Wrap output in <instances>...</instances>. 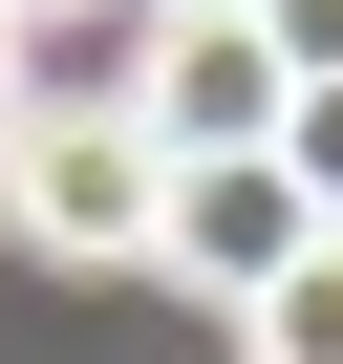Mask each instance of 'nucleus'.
Wrapping results in <instances>:
<instances>
[{"mask_svg":"<svg viewBox=\"0 0 343 364\" xmlns=\"http://www.w3.org/2000/svg\"><path fill=\"white\" fill-rule=\"evenodd\" d=\"M300 236H322V215L279 193V150H258V171H172V257H150V279H194V300L236 321V300H258V279H279Z\"/></svg>","mask_w":343,"mask_h":364,"instance_id":"3","label":"nucleus"},{"mask_svg":"<svg viewBox=\"0 0 343 364\" xmlns=\"http://www.w3.org/2000/svg\"><path fill=\"white\" fill-rule=\"evenodd\" d=\"M236 364H343V236H300V257L236 300Z\"/></svg>","mask_w":343,"mask_h":364,"instance_id":"4","label":"nucleus"},{"mask_svg":"<svg viewBox=\"0 0 343 364\" xmlns=\"http://www.w3.org/2000/svg\"><path fill=\"white\" fill-rule=\"evenodd\" d=\"M279 193L343 236V86H300V107H279Z\"/></svg>","mask_w":343,"mask_h":364,"instance_id":"5","label":"nucleus"},{"mask_svg":"<svg viewBox=\"0 0 343 364\" xmlns=\"http://www.w3.org/2000/svg\"><path fill=\"white\" fill-rule=\"evenodd\" d=\"M236 22L279 43V86H343V0H236Z\"/></svg>","mask_w":343,"mask_h":364,"instance_id":"6","label":"nucleus"},{"mask_svg":"<svg viewBox=\"0 0 343 364\" xmlns=\"http://www.w3.org/2000/svg\"><path fill=\"white\" fill-rule=\"evenodd\" d=\"M0 22H22V43H43V22H86V0H0Z\"/></svg>","mask_w":343,"mask_h":364,"instance_id":"8","label":"nucleus"},{"mask_svg":"<svg viewBox=\"0 0 343 364\" xmlns=\"http://www.w3.org/2000/svg\"><path fill=\"white\" fill-rule=\"evenodd\" d=\"M22 107H43V43H22V22H0V129H22Z\"/></svg>","mask_w":343,"mask_h":364,"instance_id":"7","label":"nucleus"},{"mask_svg":"<svg viewBox=\"0 0 343 364\" xmlns=\"http://www.w3.org/2000/svg\"><path fill=\"white\" fill-rule=\"evenodd\" d=\"M150 22H236V0H150Z\"/></svg>","mask_w":343,"mask_h":364,"instance_id":"9","label":"nucleus"},{"mask_svg":"<svg viewBox=\"0 0 343 364\" xmlns=\"http://www.w3.org/2000/svg\"><path fill=\"white\" fill-rule=\"evenodd\" d=\"M279 107H300V86H279L258 22H150V65H129V129H150L172 171H258Z\"/></svg>","mask_w":343,"mask_h":364,"instance_id":"2","label":"nucleus"},{"mask_svg":"<svg viewBox=\"0 0 343 364\" xmlns=\"http://www.w3.org/2000/svg\"><path fill=\"white\" fill-rule=\"evenodd\" d=\"M0 236L65 257V279H150L172 257V150L129 129V86H43L0 129Z\"/></svg>","mask_w":343,"mask_h":364,"instance_id":"1","label":"nucleus"}]
</instances>
